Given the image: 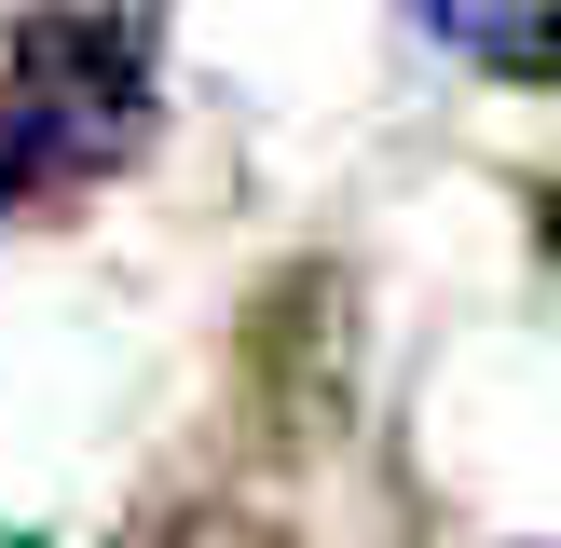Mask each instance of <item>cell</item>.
<instances>
[{
    "label": "cell",
    "mask_w": 561,
    "mask_h": 548,
    "mask_svg": "<svg viewBox=\"0 0 561 548\" xmlns=\"http://www.w3.org/2000/svg\"><path fill=\"white\" fill-rule=\"evenodd\" d=\"M164 110V42L124 0H42L14 27V69H0V137H14L27 179H96L151 137Z\"/></svg>",
    "instance_id": "1"
},
{
    "label": "cell",
    "mask_w": 561,
    "mask_h": 548,
    "mask_svg": "<svg viewBox=\"0 0 561 548\" xmlns=\"http://www.w3.org/2000/svg\"><path fill=\"white\" fill-rule=\"evenodd\" d=\"M411 14H425L438 55H466L493 82H548L561 69V0H411Z\"/></svg>",
    "instance_id": "2"
},
{
    "label": "cell",
    "mask_w": 561,
    "mask_h": 548,
    "mask_svg": "<svg viewBox=\"0 0 561 548\" xmlns=\"http://www.w3.org/2000/svg\"><path fill=\"white\" fill-rule=\"evenodd\" d=\"M14 192H27V164H14V137H0V206H14Z\"/></svg>",
    "instance_id": "3"
},
{
    "label": "cell",
    "mask_w": 561,
    "mask_h": 548,
    "mask_svg": "<svg viewBox=\"0 0 561 548\" xmlns=\"http://www.w3.org/2000/svg\"><path fill=\"white\" fill-rule=\"evenodd\" d=\"M0 548H14V535H0Z\"/></svg>",
    "instance_id": "4"
}]
</instances>
